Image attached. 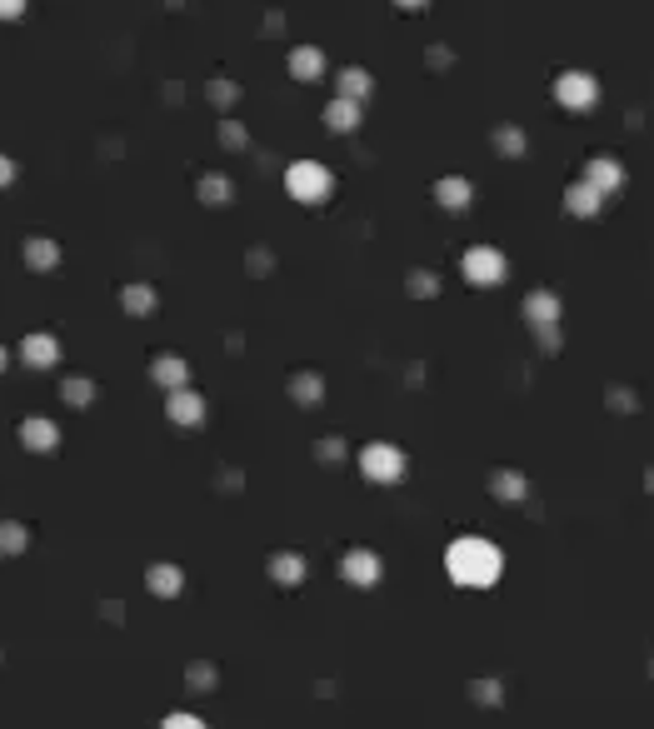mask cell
Masks as SVG:
<instances>
[{
    "mask_svg": "<svg viewBox=\"0 0 654 729\" xmlns=\"http://www.w3.org/2000/svg\"><path fill=\"white\" fill-rule=\"evenodd\" d=\"M450 575H455L460 585H490V579L500 575V555H494L490 540H460L450 549Z\"/></svg>",
    "mask_w": 654,
    "mask_h": 729,
    "instance_id": "obj_1",
    "label": "cell"
},
{
    "mask_svg": "<svg viewBox=\"0 0 654 729\" xmlns=\"http://www.w3.org/2000/svg\"><path fill=\"white\" fill-rule=\"evenodd\" d=\"M285 185H290L295 200H310V205H315V200L330 195V171H325V165H315V161H300V165H290Z\"/></svg>",
    "mask_w": 654,
    "mask_h": 729,
    "instance_id": "obj_2",
    "label": "cell"
},
{
    "mask_svg": "<svg viewBox=\"0 0 654 729\" xmlns=\"http://www.w3.org/2000/svg\"><path fill=\"white\" fill-rule=\"evenodd\" d=\"M555 95L569 105V110H585V105H595V80L589 76H579V70H569V76H560V86H555Z\"/></svg>",
    "mask_w": 654,
    "mask_h": 729,
    "instance_id": "obj_3",
    "label": "cell"
},
{
    "mask_svg": "<svg viewBox=\"0 0 654 729\" xmlns=\"http://www.w3.org/2000/svg\"><path fill=\"white\" fill-rule=\"evenodd\" d=\"M360 464H365V474H370V480H400V470H405L400 450H389V445H370Z\"/></svg>",
    "mask_w": 654,
    "mask_h": 729,
    "instance_id": "obj_4",
    "label": "cell"
},
{
    "mask_svg": "<svg viewBox=\"0 0 654 729\" xmlns=\"http://www.w3.org/2000/svg\"><path fill=\"white\" fill-rule=\"evenodd\" d=\"M171 420L175 425H200V420H205V400H200L190 385H175L171 390Z\"/></svg>",
    "mask_w": 654,
    "mask_h": 729,
    "instance_id": "obj_5",
    "label": "cell"
},
{
    "mask_svg": "<svg viewBox=\"0 0 654 729\" xmlns=\"http://www.w3.org/2000/svg\"><path fill=\"white\" fill-rule=\"evenodd\" d=\"M60 355L56 335H26V345H20V360H26L30 370H50Z\"/></svg>",
    "mask_w": 654,
    "mask_h": 729,
    "instance_id": "obj_6",
    "label": "cell"
},
{
    "mask_svg": "<svg viewBox=\"0 0 654 729\" xmlns=\"http://www.w3.org/2000/svg\"><path fill=\"white\" fill-rule=\"evenodd\" d=\"M465 275L474 285H494L504 275V260L494 255V250H470V255H465Z\"/></svg>",
    "mask_w": 654,
    "mask_h": 729,
    "instance_id": "obj_7",
    "label": "cell"
},
{
    "mask_svg": "<svg viewBox=\"0 0 654 729\" xmlns=\"http://www.w3.org/2000/svg\"><path fill=\"white\" fill-rule=\"evenodd\" d=\"M56 440H60L56 425H50V420H40V415L20 425V445H26V450H56Z\"/></svg>",
    "mask_w": 654,
    "mask_h": 729,
    "instance_id": "obj_8",
    "label": "cell"
},
{
    "mask_svg": "<svg viewBox=\"0 0 654 729\" xmlns=\"http://www.w3.org/2000/svg\"><path fill=\"white\" fill-rule=\"evenodd\" d=\"M325 125H330V130H355V125H360V100H350V95L330 100V110H325Z\"/></svg>",
    "mask_w": 654,
    "mask_h": 729,
    "instance_id": "obj_9",
    "label": "cell"
},
{
    "mask_svg": "<svg viewBox=\"0 0 654 729\" xmlns=\"http://www.w3.org/2000/svg\"><path fill=\"white\" fill-rule=\"evenodd\" d=\"M290 70H295V80H320V70H325V56L315 46H300L290 56Z\"/></svg>",
    "mask_w": 654,
    "mask_h": 729,
    "instance_id": "obj_10",
    "label": "cell"
},
{
    "mask_svg": "<svg viewBox=\"0 0 654 729\" xmlns=\"http://www.w3.org/2000/svg\"><path fill=\"white\" fill-rule=\"evenodd\" d=\"M56 260H60V245H56V240L36 235V240L26 245V266H30V270H50Z\"/></svg>",
    "mask_w": 654,
    "mask_h": 729,
    "instance_id": "obj_11",
    "label": "cell"
},
{
    "mask_svg": "<svg viewBox=\"0 0 654 729\" xmlns=\"http://www.w3.org/2000/svg\"><path fill=\"white\" fill-rule=\"evenodd\" d=\"M145 585H151L161 599H171L175 589H181V569H171V565H155L151 575H145Z\"/></svg>",
    "mask_w": 654,
    "mask_h": 729,
    "instance_id": "obj_12",
    "label": "cell"
},
{
    "mask_svg": "<svg viewBox=\"0 0 654 729\" xmlns=\"http://www.w3.org/2000/svg\"><path fill=\"white\" fill-rule=\"evenodd\" d=\"M120 300H125V310H130V315H151L155 310V290H151V285H130Z\"/></svg>",
    "mask_w": 654,
    "mask_h": 729,
    "instance_id": "obj_13",
    "label": "cell"
},
{
    "mask_svg": "<svg viewBox=\"0 0 654 729\" xmlns=\"http://www.w3.org/2000/svg\"><path fill=\"white\" fill-rule=\"evenodd\" d=\"M155 380H161L165 390H175V385H185V365L175 360V355H165V360H155V370H151Z\"/></svg>",
    "mask_w": 654,
    "mask_h": 729,
    "instance_id": "obj_14",
    "label": "cell"
},
{
    "mask_svg": "<svg viewBox=\"0 0 654 729\" xmlns=\"http://www.w3.org/2000/svg\"><path fill=\"white\" fill-rule=\"evenodd\" d=\"M345 575H350V579H360V585H365V579H375V559L365 555V549H355V555L345 559Z\"/></svg>",
    "mask_w": 654,
    "mask_h": 729,
    "instance_id": "obj_15",
    "label": "cell"
},
{
    "mask_svg": "<svg viewBox=\"0 0 654 729\" xmlns=\"http://www.w3.org/2000/svg\"><path fill=\"white\" fill-rule=\"evenodd\" d=\"M465 200H470V185H465V181H440V205L460 210Z\"/></svg>",
    "mask_w": 654,
    "mask_h": 729,
    "instance_id": "obj_16",
    "label": "cell"
},
{
    "mask_svg": "<svg viewBox=\"0 0 654 729\" xmlns=\"http://www.w3.org/2000/svg\"><path fill=\"white\" fill-rule=\"evenodd\" d=\"M365 90H370V76H365V70H345V76H340V95H350V100H360Z\"/></svg>",
    "mask_w": 654,
    "mask_h": 729,
    "instance_id": "obj_17",
    "label": "cell"
},
{
    "mask_svg": "<svg viewBox=\"0 0 654 729\" xmlns=\"http://www.w3.org/2000/svg\"><path fill=\"white\" fill-rule=\"evenodd\" d=\"M60 395H66L70 405H90L95 385H90V380H66V390H60Z\"/></svg>",
    "mask_w": 654,
    "mask_h": 729,
    "instance_id": "obj_18",
    "label": "cell"
},
{
    "mask_svg": "<svg viewBox=\"0 0 654 729\" xmlns=\"http://www.w3.org/2000/svg\"><path fill=\"white\" fill-rule=\"evenodd\" d=\"M0 549H5V555H20V549H26V530H20V525H0Z\"/></svg>",
    "mask_w": 654,
    "mask_h": 729,
    "instance_id": "obj_19",
    "label": "cell"
},
{
    "mask_svg": "<svg viewBox=\"0 0 654 729\" xmlns=\"http://www.w3.org/2000/svg\"><path fill=\"white\" fill-rule=\"evenodd\" d=\"M595 205H599V190H595V185L569 190V210H595Z\"/></svg>",
    "mask_w": 654,
    "mask_h": 729,
    "instance_id": "obj_20",
    "label": "cell"
},
{
    "mask_svg": "<svg viewBox=\"0 0 654 729\" xmlns=\"http://www.w3.org/2000/svg\"><path fill=\"white\" fill-rule=\"evenodd\" d=\"M30 0H0V20H20Z\"/></svg>",
    "mask_w": 654,
    "mask_h": 729,
    "instance_id": "obj_21",
    "label": "cell"
},
{
    "mask_svg": "<svg viewBox=\"0 0 654 729\" xmlns=\"http://www.w3.org/2000/svg\"><path fill=\"white\" fill-rule=\"evenodd\" d=\"M530 310H535V320H550V315H555V300H545V295H535V300H530Z\"/></svg>",
    "mask_w": 654,
    "mask_h": 729,
    "instance_id": "obj_22",
    "label": "cell"
},
{
    "mask_svg": "<svg viewBox=\"0 0 654 729\" xmlns=\"http://www.w3.org/2000/svg\"><path fill=\"white\" fill-rule=\"evenodd\" d=\"M10 181H16V161H10V155H0V190H5Z\"/></svg>",
    "mask_w": 654,
    "mask_h": 729,
    "instance_id": "obj_23",
    "label": "cell"
},
{
    "mask_svg": "<svg viewBox=\"0 0 654 729\" xmlns=\"http://www.w3.org/2000/svg\"><path fill=\"white\" fill-rule=\"evenodd\" d=\"M200 190H205V200H225V181H205Z\"/></svg>",
    "mask_w": 654,
    "mask_h": 729,
    "instance_id": "obj_24",
    "label": "cell"
},
{
    "mask_svg": "<svg viewBox=\"0 0 654 729\" xmlns=\"http://www.w3.org/2000/svg\"><path fill=\"white\" fill-rule=\"evenodd\" d=\"M400 5H425V0H400Z\"/></svg>",
    "mask_w": 654,
    "mask_h": 729,
    "instance_id": "obj_25",
    "label": "cell"
},
{
    "mask_svg": "<svg viewBox=\"0 0 654 729\" xmlns=\"http://www.w3.org/2000/svg\"><path fill=\"white\" fill-rule=\"evenodd\" d=\"M0 370H5V350H0Z\"/></svg>",
    "mask_w": 654,
    "mask_h": 729,
    "instance_id": "obj_26",
    "label": "cell"
}]
</instances>
